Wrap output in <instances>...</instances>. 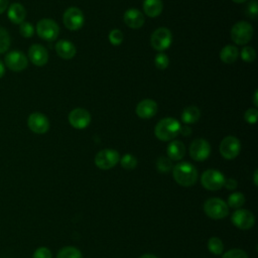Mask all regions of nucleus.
Masks as SVG:
<instances>
[{"mask_svg": "<svg viewBox=\"0 0 258 258\" xmlns=\"http://www.w3.org/2000/svg\"><path fill=\"white\" fill-rule=\"evenodd\" d=\"M231 221L234 226L241 230H248L252 228L255 224L254 215L250 211L245 209L236 210L232 215Z\"/></svg>", "mask_w": 258, "mask_h": 258, "instance_id": "12", "label": "nucleus"}, {"mask_svg": "<svg viewBox=\"0 0 258 258\" xmlns=\"http://www.w3.org/2000/svg\"><path fill=\"white\" fill-rule=\"evenodd\" d=\"M245 203V197L242 192L236 191L229 196L228 205L233 209H240Z\"/></svg>", "mask_w": 258, "mask_h": 258, "instance_id": "27", "label": "nucleus"}, {"mask_svg": "<svg viewBox=\"0 0 258 258\" xmlns=\"http://www.w3.org/2000/svg\"><path fill=\"white\" fill-rule=\"evenodd\" d=\"M179 133H181L183 136H188V135H190L191 130H190V128H189L187 125H185V126H183V127L180 126Z\"/></svg>", "mask_w": 258, "mask_h": 258, "instance_id": "40", "label": "nucleus"}, {"mask_svg": "<svg viewBox=\"0 0 258 258\" xmlns=\"http://www.w3.org/2000/svg\"><path fill=\"white\" fill-rule=\"evenodd\" d=\"M239 55V50L234 45H226L222 48L220 52V58L225 63H233L237 60Z\"/></svg>", "mask_w": 258, "mask_h": 258, "instance_id": "23", "label": "nucleus"}, {"mask_svg": "<svg viewBox=\"0 0 258 258\" xmlns=\"http://www.w3.org/2000/svg\"><path fill=\"white\" fill-rule=\"evenodd\" d=\"M156 168L159 172L166 173L172 169V161L166 156H160L156 160Z\"/></svg>", "mask_w": 258, "mask_h": 258, "instance_id": "28", "label": "nucleus"}, {"mask_svg": "<svg viewBox=\"0 0 258 258\" xmlns=\"http://www.w3.org/2000/svg\"><path fill=\"white\" fill-rule=\"evenodd\" d=\"M28 63L27 57L18 50H13L8 52L5 56V64L6 67L13 72H21L26 69Z\"/></svg>", "mask_w": 258, "mask_h": 258, "instance_id": "14", "label": "nucleus"}, {"mask_svg": "<svg viewBox=\"0 0 258 258\" xmlns=\"http://www.w3.org/2000/svg\"><path fill=\"white\" fill-rule=\"evenodd\" d=\"M224 174L217 169H207L203 172L201 177L202 185L209 190H218L224 186Z\"/></svg>", "mask_w": 258, "mask_h": 258, "instance_id": "5", "label": "nucleus"}, {"mask_svg": "<svg viewBox=\"0 0 258 258\" xmlns=\"http://www.w3.org/2000/svg\"><path fill=\"white\" fill-rule=\"evenodd\" d=\"M124 22L130 28L137 29L144 24V16L138 9L131 8L124 13Z\"/></svg>", "mask_w": 258, "mask_h": 258, "instance_id": "18", "label": "nucleus"}, {"mask_svg": "<svg viewBox=\"0 0 258 258\" xmlns=\"http://www.w3.org/2000/svg\"><path fill=\"white\" fill-rule=\"evenodd\" d=\"M204 211L213 220L224 219L229 214L228 205L219 198L208 199L204 204Z\"/></svg>", "mask_w": 258, "mask_h": 258, "instance_id": "3", "label": "nucleus"}, {"mask_svg": "<svg viewBox=\"0 0 258 258\" xmlns=\"http://www.w3.org/2000/svg\"><path fill=\"white\" fill-rule=\"evenodd\" d=\"M238 183H237V180L234 179V178H227L225 179V182H224V186L227 188V189H230V190H233L237 187Z\"/></svg>", "mask_w": 258, "mask_h": 258, "instance_id": "39", "label": "nucleus"}, {"mask_svg": "<svg viewBox=\"0 0 258 258\" xmlns=\"http://www.w3.org/2000/svg\"><path fill=\"white\" fill-rule=\"evenodd\" d=\"M55 51L58 54V56H60L61 58L71 59L75 56L77 50L73 42L66 39H61L56 42Z\"/></svg>", "mask_w": 258, "mask_h": 258, "instance_id": "19", "label": "nucleus"}, {"mask_svg": "<svg viewBox=\"0 0 258 258\" xmlns=\"http://www.w3.org/2000/svg\"><path fill=\"white\" fill-rule=\"evenodd\" d=\"M28 57L33 64L41 67L47 62L48 53L44 46L40 44H32L28 49Z\"/></svg>", "mask_w": 258, "mask_h": 258, "instance_id": "16", "label": "nucleus"}, {"mask_svg": "<svg viewBox=\"0 0 258 258\" xmlns=\"http://www.w3.org/2000/svg\"><path fill=\"white\" fill-rule=\"evenodd\" d=\"M28 128L36 134H44L49 129V121L45 115L35 112L29 115L27 119Z\"/></svg>", "mask_w": 258, "mask_h": 258, "instance_id": "13", "label": "nucleus"}, {"mask_svg": "<svg viewBox=\"0 0 258 258\" xmlns=\"http://www.w3.org/2000/svg\"><path fill=\"white\" fill-rule=\"evenodd\" d=\"M26 16V11L20 3H13L8 9V17L11 22L15 24H20L24 21Z\"/></svg>", "mask_w": 258, "mask_h": 258, "instance_id": "21", "label": "nucleus"}, {"mask_svg": "<svg viewBox=\"0 0 258 258\" xmlns=\"http://www.w3.org/2000/svg\"><path fill=\"white\" fill-rule=\"evenodd\" d=\"M253 35V27L249 22L239 21L233 25L231 30V38L236 44L248 43Z\"/></svg>", "mask_w": 258, "mask_h": 258, "instance_id": "4", "label": "nucleus"}, {"mask_svg": "<svg viewBox=\"0 0 258 258\" xmlns=\"http://www.w3.org/2000/svg\"><path fill=\"white\" fill-rule=\"evenodd\" d=\"M253 180H254V184L257 186V184H258V170H255V171H254Z\"/></svg>", "mask_w": 258, "mask_h": 258, "instance_id": "42", "label": "nucleus"}, {"mask_svg": "<svg viewBox=\"0 0 258 258\" xmlns=\"http://www.w3.org/2000/svg\"><path fill=\"white\" fill-rule=\"evenodd\" d=\"M167 157L171 160H180L185 154V146L181 141H171L166 149Z\"/></svg>", "mask_w": 258, "mask_h": 258, "instance_id": "20", "label": "nucleus"}, {"mask_svg": "<svg viewBox=\"0 0 258 258\" xmlns=\"http://www.w3.org/2000/svg\"><path fill=\"white\" fill-rule=\"evenodd\" d=\"M8 3H9V0H0V14L6 10Z\"/></svg>", "mask_w": 258, "mask_h": 258, "instance_id": "41", "label": "nucleus"}, {"mask_svg": "<svg viewBox=\"0 0 258 258\" xmlns=\"http://www.w3.org/2000/svg\"><path fill=\"white\" fill-rule=\"evenodd\" d=\"M246 15L252 19H256L257 18V15H258V3L257 1L255 0H252L250 1L247 6H246Z\"/></svg>", "mask_w": 258, "mask_h": 258, "instance_id": "32", "label": "nucleus"}, {"mask_svg": "<svg viewBox=\"0 0 258 258\" xmlns=\"http://www.w3.org/2000/svg\"><path fill=\"white\" fill-rule=\"evenodd\" d=\"M174 180L181 186H191L197 182L198 170L189 162H179L172 167Z\"/></svg>", "mask_w": 258, "mask_h": 258, "instance_id": "1", "label": "nucleus"}, {"mask_svg": "<svg viewBox=\"0 0 258 258\" xmlns=\"http://www.w3.org/2000/svg\"><path fill=\"white\" fill-rule=\"evenodd\" d=\"M208 249L211 253L215 255H220L224 251V244L220 238L212 237L208 241Z\"/></svg>", "mask_w": 258, "mask_h": 258, "instance_id": "26", "label": "nucleus"}, {"mask_svg": "<svg viewBox=\"0 0 258 258\" xmlns=\"http://www.w3.org/2000/svg\"><path fill=\"white\" fill-rule=\"evenodd\" d=\"M56 258H82V253L76 247L67 246L57 252Z\"/></svg>", "mask_w": 258, "mask_h": 258, "instance_id": "25", "label": "nucleus"}, {"mask_svg": "<svg viewBox=\"0 0 258 258\" xmlns=\"http://www.w3.org/2000/svg\"><path fill=\"white\" fill-rule=\"evenodd\" d=\"M257 95H258V91L256 90L255 93H254V96H253V103L254 105L257 107L258 106V101H257Z\"/></svg>", "mask_w": 258, "mask_h": 258, "instance_id": "44", "label": "nucleus"}, {"mask_svg": "<svg viewBox=\"0 0 258 258\" xmlns=\"http://www.w3.org/2000/svg\"><path fill=\"white\" fill-rule=\"evenodd\" d=\"M200 116H201L200 109L196 106H189L183 110L181 114V120L185 124H192L200 119Z\"/></svg>", "mask_w": 258, "mask_h": 258, "instance_id": "24", "label": "nucleus"}, {"mask_svg": "<svg viewBox=\"0 0 258 258\" xmlns=\"http://www.w3.org/2000/svg\"><path fill=\"white\" fill-rule=\"evenodd\" d=\"M84 14L77 7H71L67 9L62 15V21L64 26L70 30H78L84 24Z\"/></svg>", "mask_w": 258, "mask_h": 258, "instance_id": "9", "label": "nucleus"}, {"mask_svg": "<svg viewBox=\"0 0 258 258\" xmlns=\"http://www.w3.org/2000/svg\"><path fill=\"white\" fill-rule=\"evenodd\" d=\"M157 112V104L151 99H144L136 106V114L142 119H149Z\"/></svg>", "mask_w": 258, "mask_h": 258, "instance_id": "17", "label": "nucleus"}, {"mask_svg": "<svg viewBox=\"0 0 258 258\" xmlns=\"http://www.w3.org/2000/svg\"><path fill=\"white\" fill-rule=\"evenodd\" d=\"M241 150V143L238 138L234 136L225 137L220 144L221 155L226 159H234L238 156Z\"/></svg>", "mask_w": 258, "mask_h": 258, "instance_id": "10", "label": "nucleus"}, {"mask_svg": "<svg viewBox=\"0 0 258 258\" xmlns=\"http://www.w3.org/2000/svg\"><path fill=\"white\" fill-rule=\"evenodd\" d=\"M180 124L174 118L161 119L155 126V136L161 141H169L174 139L179 134Z\"/></svg>", "mask_w": 258, "mask_h": 258, "instance_id": "2", "label": "nucleus"}, {"mask_svg": "<svg viewBox=\"0 0 258 258\" xmlns=\"http://www.w3.org/2000/svg\"><path fill=\"white\" fill-rule=\"evenodd\" d=\"M172 35L168 28L166 27H159L153 31L150 38L151 46L159 51H162L169 47L171 44Z\"/></svg>", "mask_w": 258, "mask_h": 258, "instance_id": "8", "label": "nucleus"}, {"mask_svg": "<svg viewBox=\"0 0 258 258\" xmlns=\"http://www.w3.org/2000/svg\"><path fill=\"white\" fill-rule=\"evenodd\" d=\"M163 8L161 0H144L143 1V10L145 14L149 17L158 16Z\"/></svg>", "mask_w": 258, "mask_h": 258, "instance_id": "22", "label": "nucleus"}, {"mask_svg": "<svg viewBox=\"0 0 258 258\" xmlns=\"http://www.w3.org/2000/svg\"><path fill=\"white\" fill-rule=\"evenodd\" d=\"M154 63H155V67L159 70H164L167 68L168 63H169V59L167 57V55L165 53H162V52H159L156 56H155V59H154Z\"/></svg>", "mask_w": 258, "mask_h": 258, "instance_id": "33", "label": "nucleus"}, {"mask_svg": "<svg viewBox=\"0 0 258 258\" xmlns=\"http://www.w3.org/2000/svg\"><path fill=\"white\" fill-rule=\"evenodd\" d=\"M241 57L246 62H252L256 58L255 49L251 46H244L241 50Z\"/></svg>", "mask_w": 258, "mask_h": 258, "instance_id": "31", "label": "nucleus"}, {"mask_svg": "<svg viewBox=\"0 0 258 258\" xmlns=\"http://www.w3.org/2000/svg\"><path fill=\"white\" fill-rule=\"evenodd\" d=\"M109 40L113 45H119L123 41V33L119 29H113L109 33Z\"/></svg>", "mask_w": 258, "mask_h": 258, "instance_id": "34", "label": "nucleus"}, {"mask_svg": "<svg viewBox=\"0 0 258 258\" xmlns=\"http://www.w3.org/2000/svg\"><path fill=\"white\" fill-rule=\"evenodd\" d=\"M211 153L210 143L203 138L196 139L189 146V155L196 161L206 160Z\"/></svg>", "mask_w": 258, "mask_h": 258, "instance_id": "11", "label": "nucleus"}, {"mask_svg": "<svg viewBox=\"0 0 258 258\" xmlns=\"http://www.w3.org/2000/svg\"><path fill=\"white\" fill-rule=\"evenodd\" d=\"M222 258H248V255L242 249H231L224 253Z\"/></svg>", "mask_w": 258, "mask_h": 258, "instance_id": "35", "label": "nucleus"}, {"mask_svg": "<svg viewBox=\"0 0 258 258\" xmlns=\"http://www.w3.org/2000/svg\"><path fill=\"white\" fill-rule=\"evenodd\" d=\"M32 258H52V255L48 248L39 247L34 251Z\"/></svg>", "mask_w": 258, "mask_h": 258, "instance_id": "38", "label": "nucleus"}, {"mask_svg": "<svg viewBox=\"0 0 258 258\" xmlns=\"http://www.w3.org/2000/svg\"><path fill=\"white\" fill-rule=\"evenodd\" d=\"M5 74V70H4V64L3 62L0 60V79L3 77V75Z\"/></svg>", "mask_w": 258, "mask_h": 258, "instance_id": "43", "label": "nucleus"}, {"mask_svg": "<svg viewBox=\"0 0 258 258\" xmlns=\"http://www.w3.org/2000/svg\"><path fill=\"white\" fill-rule=\"evenodd\" d=\"M19 32L20 34L23 36V37H31L33 32H34V29H33V26L28 23V22H22L20 23V28H19Z\"/></svg>", "mask_w": 258, "mask_h": 258, "instance_id": "36", "label": "nucleus"}, {"mask_svg": "<svg viewBox=\"0 0 258 258\" xmlns=\"http://www.w3.org/2000/svg\"><path fill=\"white\" fill-rule=\"evenodd\" d=\"M244 118L246 120V122H248L249 124H254L257 121L258 118V111L255 108H250L248 109L245 114H244Z\"/></svg>", "mask_w": 258, "mask_h": 258, "instance_id": "37", "label": "nucleus"}, {"mask_svg": "<svg viewBox=\"0 0 258 258\" xmlns=\"http://www.w3.org/2000/svg\"><path fill=\"white\" fill-rule=\"evenodd\" d=\"M69 122L74 128L84 129L90 124L91 115L86 109L76 108L70 112Z\"/></svg>", "mask_w": 258, "mask_h": 258, "instance_id": "15", "label": "nucleus"}, {"mask_svg": "<svg viewBox=\"0 0 258 258\" xmlns=\"http://www.w3.org/2000/svg\"><path fill=\"white\" fill-rule=\"evenodd\" d=\"M10 46V36L6 29L0 27V53L8 50Z\"/></svg>", "mask_w": 258, "mask_h": 258, "instance_id": "30", "label": "nucleus"}, {"mask_svg": "<svg viewBox=\"0 0 258 258\" xmlns=\"http://www.w3.org/2000/svg\"><path fill=\"white\" fill-rule=\"evenodd\" d=\"M120 163H121V166L123 168L130 170V169H133V168L136 167L137 159H136V157L134 155L127 153V154H125V155H123L121 157Z\"/></svg>", "mask_w": 258, "mask_h": 258, "instance_id": "29", "label": "nucleus"}, {"mask_svg": "<svg viewBox=\"0 0 258 258\" xmlns=\"http://www.w3.org/2000/svg\"><path fill=\"white\" fill-rule=\"evenodd\" d=\"M36 32L38 36L44 40H54L58 33L59 27L55 21L48 18H43L37 22Z\"/></svg>", "mask_w": 258, "mask_h": 258, "instance_id": "7", "label": "nucleus"}, {"mask_svg": "<svg viewBox=\"0 0 258 258\" xmlns=\"http://www.w3.org/2000/svg\"><path fill=\"white\" fill-rule=\"evenodd\" d=\"M120 160L119 153L114 149H103L99 151L95 156V164L100 169H110L114 167Z\"/></svg>", "mask_w": 258, "mask_h": 258, "instance_id": "6", "label": "nucleus"}, {"mask_svg": "<svg viewBox=\"0 0 258 258\" xmlns=\"http://www.w3.org/2000/svg\"><path fill=\"white\" fill-rule=\"evenodd\" d=\"M139 258H157V257L155 255H152V254H143Z\"/></svg>", "mask_w": 258, "mask_h": 258, "instance_id": "45", "label": "nucleus"}, {"mask_svg": "<svg viewBox=\"0 0 258 258\" xmlns=\"http://www.w3.org/2000/svg\"><path fill=\"white\" fill-rule=\"evenodd\" d=\"M232 1H234L235 3H244L247 0H232Z\"/></svg>", "mask_w": 258, "mask_h": 258, "instance_id": "46", "label": "nucleus"}]
</instances>
